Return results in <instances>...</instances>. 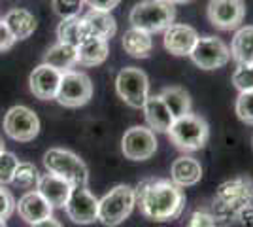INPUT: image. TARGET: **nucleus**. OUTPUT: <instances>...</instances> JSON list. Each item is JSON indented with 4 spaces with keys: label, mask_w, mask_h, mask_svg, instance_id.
Returning <instances> with one entry per match:
<instances>
[{
    "label": "nucleus",
    "mask_w": 253,
    "mask_h": 227,
    "mask_svg": "<svg viewBox=\"0 0 253 227\" xmlns=\"http://www.w3.org/2000/svg\"><path fill=\"white\" fill-rule=\"evenodd\" d=\"M134 195L142 214L159 224L179 218L185 208V195L181 187L172 184L170 180H144L134 189Z\"/></svg>",
    "instance_id": "1"
},
{
    "label": "nucleus",
    "mask_w": 253,
    "mask_h": 227,
    "mask_svg": "<svg viewBox=\"0 0 253 227\" xmlns=\"http://www.w3.org/2000/svg\"><path fill=\"white\" fill-rule=\"evenodd\" d=\"M253 205V180L248 176L223 182L211 201V214L219 222H231Z\"/></svg>",
    "instance_id": "2"
},
{
    "label": "nucleus",
    "mask_w": 253,
    "mask_h": 227,
    "mask_svg": "<svg viewBox=\"0 0 253 227\" xmlns=\"http://www.w3.org/2000/svg\"><path fill=\"white\" fill-rule=\"evenodd\" d=\"M176 19V8L167 0H142L130 10L128 21L132 29L148 34L165 33Z\"/></svg>",
    "instance_id": "3"
},
{
    "label": "nucleus",
    "mask_w": 253,
    "mask_h": 227,
    "mask_svg": "<svg viewBox=\"0 0 253 227\" xmlns=\"http://www.w3.org/2000/svg\"><path fill=\"white\" fill-rule=\"evenodd\" d=\"M43 165L47 173L63 178L72 187H85L89 182V171L80 155L63 148H51L43 153Z\"/></svg>",
    "instance_id": "4"
},
{
    "label": "nucleus",
    "mask_w": 253,
    "mask_h": 227,
    "mask_svg": "<svg viewBox=\"0 0 253 227\" xmlns=\"http://www.w3.org/2000/svg\"><path fill=\"white\" fill-rule=\"evenodd\" d=\"M167 135L178 150L197 151L206 146V142L210 138V127H208L206 119L201 116L185 114L181 118L174 119Z\"/></svg>",
    "instance_id": "5"
},
{
    "label": "nucleus",
    "mask_w": 253,
    "mask_h": 227,
    "mask_svg": "<svg viewBox=\"0 0 253 227\" xmlns=\"http://www.w3.org/2000/svg\"><path fill=\"white\" fill-rule=\"evenodd\" d=\"M134 205H136L134 187L126 184L116 185L102 199H98V222L108 227L119 226L130 216Z\"/></svg>",
    "instance_id": "6"
},
{
    "label": "nucleus",
    "mask_w": 253,
    "mask_h": 227,
    "mask_svg": "<svg viewBox=\"0 0 253 227\" xmlns=\"http://www.w3.org/2000/svg\"><path fill=\"white\" fill-rule=\"evenodd\" d=\"M116 91L119 98L130 108H142L149 97L148 76L136 66H125L116 78Z\"/></svg>",
    "instance_id": "7"
},
{
    "label": "nucleus",
    "mask_w": 253,
    "mask_h": 227,
    "mask_svg": "<svg viewBox=\"0 0 253 227\" xmlns=\"http://www.w3.org/2000/svg\"><path fill=\"white\" fill-rule=\"evenodd\" d=\"M93 97V84L84 72L68 70L61 76V84L57 89L55 100L66 108H78L87 104Z\"/></svg>",
    "instance_id": "8"
},
{
    "label": "nucleus",
    "mask_w": 253,
    "mask_h": 227,
    "mask_svg": "<svg viewBox=\"0 0 253 227\" xmlns=\"http://www.w3.org/2000/svg\"><path fill=\"white\" fill-rule=\"evenodd\" d=\"M189 57L202 70H217L231 61V49L217 36H199Z\"/></svg>",
    "instance_id": "9"
},
{
    "label": "nucleus",
    "mask_w": 253,
    "mask_h": 227,
    "mask_svg": "<svg viewBox=\"0 0 253 227\" xmlns=\"http://www.w3.org/2000/svg\"><path fill=\"white\" fill-rule=\"evenodd\" d=\"M4 131L13 140L31 142L40 133V119L34 110L27 106H13L4 116Z\"/></svg>",
    "instance_id": "10"
},
{
    "label": "nucleus",
    "mask_w": 253,
    "mask_h": 227,
    "mask_svg": "<svg viewBox=\"0 0 253 227\" xmlns=\"http://www.w3.org/2000/svg\"><path fill=\"white\" fill-rule=\"evenodd\" d=\"M121 151L130 161H146L157 151L155 133L144 125L130 127L121 138Z\"/></svg>",
    "instance_id": "11"
},
{
    "label": "nucleus",
    "mask_w": 253,
    "mask_h": 227,
    "mask_svg": "<svg viewBox=\"0 0 253 227\" xmlns=\"http://www.w3.org/2000/svg\"><path fill=\"white\" fill-rule=\"evenodd\" d=\"M64 210L68 218L80 224V226H89L98 220V199L85 187H72L70 197L64 205Z\"/></svg>",
    "instance_id": "12"
},
{
    "label": "nucleus",
    "mask_w": 253,
    "mask_h": 227,
    "mask_svg": "<svg viewBox=\"0 0 253 227\" xmlns=\"http://www.w3.org/2000/svg\"><path fill=\"white\" fill-rule=\"evenodd\" d=\"M206 11L211 25L221 31L238 29L246 15L242 0H210Z\"/></svg>",
    "instance_id": "13"
},
{
    "label": "nucleus",
    "mask_w": 253,
    "mask_h": 227,
    "mask_svg": "<svg viewBox=\"0 0 253 227\" xmlns=\"http://www.w3.org/2000/svg\"><path fill=\"white\" fill-rule=\"evenodd\" d=\"M197 40H199V33L191 25H181V23L170 25L163 34L165 49L176 57H185V55L189 57Z\"/></svg>",
    "instance_id": "14"
},
{
    "label": "nucleus",
    "mask_w": 253,
    "mask_h": 227,
    "mask_svg": "<svg viewBox=\"0 0 253 227\" xmlns=\"http://www.w3.org/2000/svg\"><path fill=\"white\" fill-rule=\"evenodd\" d=\"M61 72L55 70L47 65H40L38 68L32 70L31 78H29V86H31L32 95L40 100H49L55 98L57 89L61 84Z\"/></svg>",
    "instance_id": "15"
},
{
    "label": "nucleus",
    "mask_w": 253,
    "mask_h": 227,
    "mask_svg": "<svg viewBox=\"0 0 253 227\" xmlns=\"http://www.w3.org/2000/svg\"><path fill=\"white\" fill-rule=\"evenodd\" d=\"M36 191L51 205V208H64L68 197H70V191H72V185L68 182H64L63 178L47 173L40 176Z\"/></svg>",
    "instance_id": "16"
},
{
    "label": "nucleus",
    "mask_w": 253,
    "mask_h": 227,
    "mask_svg": "<svg viewBox=\"0 0 253 227\" xmlns=\"http://www.w3.org/2000/svg\"><path fill=\"white\" fill-rule=\"evenodd\" d=\"M15 206H17L19 216H21L27 224H31V226L32 224L42 222V220L51 218V214H53L51 205H49L38 191H27V193L19 199V203H15Z\"/></svg>",
    "instance_id": "17"
},
{
    "label": "nucleus",
    "mask_w": 253,
    "mask_h": 227,
    "mask_svg": "<svg viewBox=\"0 0 253 227\" xmlns=\"http://www.w3.org/2000/svg\"><path fill=\"white\" fill-rule=\"evenodd\" d=\"M170 182L176 184L178 187H191L199 184L202 178V165L191 155H181L174 159L170 167Z\"/></svg>",
    "instance_id": "18"
},
{
    "label": "nucleus",
    "mask_w": 253,
    "mask_h": 227,
    "mask_svg": "<svg viewBox=\"0 0 253 227\" xmlns=\"http://www.w3.org/2000/svg\"><path fill=\"white\" fill-rule=\"evenodd\" d=\"M142 110H144V116L148 121V127L153 133H169V129L174 123V118L159 95H149Z\"/></svg>",
    "instance_id": "19"
},
{
    "label": "nucleus",
    "mask_w": 253,
    "mask_h": 227,
    "mask_svg": "<svg viewBox=\"0 0 253 227\" xmlns=\"http://www.w3.org/2000/svg\"><path fill=\"white\" fill-rule=\"evenodd\" d=\"M84 21L87 27V33H89V38H100V40L108 42L117 33V23L110 11L91 10L84 17Z\"/></svg>",
    "instance_id": "20"
},
{
    "label": "nucleus",
    "mask_w": 253,
    "mask_h": 227,
    "mask_svg": "<svg viewBox=\"0 0 253 227\" xmlns=\"http://www.w3.org/2000/svg\"><path fill=\"white\" fill-rule=\"evenodd\" d=\"M231 59L236 61V65L253 66V25L240 27L231 42Z\"/></svg>",
    "instance_id": "21"
},
{
    "label": "nucleus",
    "mask_w": 253,
    "mask_h": 227,
    "mask_svg": "<svg viewBox=\"0 0 253 227\" xmlns=\"http://www.w3.org/2000/svg\"><path fill=\"white\" fill-rule=\"evenodd\" d=\"M110 53V47L106 40L100 38H87L76 47V63L84 66L102 65Z\"/></svg>",
    "instance_id": "22"
},
{
    "label": "nucleus",
    "mask_w": 253,
    "mask_h": 227,
    "mask_svg": "<svg viewBox=\"0 0 253 227\" xmlns=\"http://www.w3.org/2000/svg\"><path fill=\"white\" fill-rule=\"evenodd\" d=\"M4 25L8 27L13 40H27L36 31V17L27 10H10L4 15Z\"/></svg>",
    "instance_id": "23"
},
{
    "label": "nucleus",
    "mask_w": 253,
    "mask_h": 227,
    "mask_svg": "<svg viewBox=\"0 0 253 227\" xmlns=\"http://www.w3.org/2000/svg\"><path fill=\"white\" fill-rule=\"evenodd\" d=\"M123 49L134 59H148L153 51V38L151 34L130 27L123 34Z\"/></svg>",
    "instance_id": "24"
},
{
    "label": "nucleus",
    "mask_w": 253,
    "mask_h": 227,
    "mask_svg": "<svg viewBox=\"0 0 253 227\" xmlns=\"http://www.w3.org/2000/svg\"><path fill=\"white\" fill-rule=\"evenodd\" d=\"M57 38L61 44H66V45H72V47H78L80 44L89 38V33H87V27H85L84 17H68V19H63L59 23V29H57Z\"/></svg>",
    "instance_id": "25"
},
{
    "label": "nucleus",
    "mask_w": 253,
    "mask_h": 227,
    "mask_svg": "<svg viewBox=\"0 0 253 227\" xmlns=\"http://www.w3.org/2000/svg\"><path fill=\"white\" fill-rule=\"evenodd\" d=\"M43 65L59 70L61 74H63V72H68V70L76 65V47L57 42L53 47L47 49V53L43 57Z\"/></svg>",
    "instance_id": "26"
},
{
    "label": "nucleus",
    "mask_w": 253,
    "mask_h": 227,
    "mask_svg": "<svg viewBox=\"0 0 253 227\" xmlns=\"http://www.w3.org/2000/svg\"><path fill=\"white\" fill-rule=\"evenodd\" d=\"M159 97L163 98L165 106L169 108L172 118L178 119L185 114H191V97L189 93L181 87H167L161 91Z\"/></svg>",
    "instance_id": "27"
},
{
    "label": "nucleus",
    "mask_w": 253,
    "mask_h": 227,
    "mask_svg": "<svg viewBox=\"0 0 253 227\" xmlns=\"http://www.w3.org/2000/svg\"><path fill=\"white\" fill-rule=\"evenodd\" d=\"M38 180H40V174H38V169L32 165V163H19L15 173H13V180L11 184L15 187H21V189H32L38 185Z\"/></svg>",
    "instance_id": "28"
},
{
    "label": "nucleus",
    "mask_w": 253,
    "mask_h": 227,
    "mask_svg": "<svg viewBox=\"0 0 253 227\" xmlns=\"http://www.w3.org/2000/svg\"><path fill=\"white\" fill-rule=\"evenodd\" d=\"M236 116L242 119L244 123L253 125V89L252 91H240L236 98Z\"/></svg>",
    "instance_id": "29"
},
{
    "label": "nucleus",
    "mask_w": 253,
    "mask_h": 227,
    "mask_svg": "<svg viewBox=\"0 0 253 227\" xmlns=\"http://www.w3.org/2000/svg\"><path fill=\"white\" fill-rule=\"evenodd\" d=\"M17 165H19V159L13 153H10V151L0 153V185L11 184Z\"/></svg>",
    "instance_id": "30"
},
{
    "label": "nucleus",
    "mask_w": 253,
    "mask_h": 227,
    "mask_svg": "<svg viewBox=\"0 0 253 227\" xmlns=\"http://www.w3.org/2000/svg\"><path fill=\"white\" fill-rule=\"evenodd\" d=\"M51 6L57 15L68 19L80 15V11L84 10V0H51Z\"/></svg>",
    "instance_id": "31"
},
{
    "label": "nucleus",
    "mask_w": 253,
    "mask_h": 227,
    "mask_svg": "<svg viewBox=\"0 0 253 227\" xmlns=\"http://www.w3.org/2000/svg\"><path fill=\"white\" fill-rule=\"evenodd\" d=\"M232 84L238 91H252L253 89V66L236 65L232 72Z\"/></svg>",
    "instance_id": "32"
},
{
    "label": "nucleus",
    "mask_w": 253,
    "mask_h": 227,
    "mask_svg": "<svg viewBox=\"0 0 253 227\" xmlns=\"http://www.w3.org/2000/svg\"><path fill=\"white\" fill-rule=\"evenodd\" d=\"M187 227H217V220L210 210H195L191 214Z\"/></svg>",
    "instance_id": "33"
},
{
    "label": "nucleus",
    "mask_w": 253,
    "mask_h": 227,
    "mask_svg": "<svg viewBox=\"0 0 253 227\" xmlns=\"http://www.w3.org/2000/svg\"><path fill=\"white\" fill-rule=\"evenodd\" d=\"M13 210H15V199H13V195L4 185H0V222H6L13 214Z\"/></svg>",
    "instance_id": "34"
},
{
    "label": "nucleus",
    "mask_w": 253,
    "mask_h": 227,
    "mask_svg": "<svg viewBox=\"0 0 253 227\" xmlns=\"http://www.w3.org/2000/svg\"><path fill=\"white\" fill-rule=\"evenodd\" d=\"M119 2L121 0H84V4L96 11H112Z\"/></svg>",
    "instance_id": "35"
},
{
    "label": "nucleus",
    "mask_w": 253,
    "mask_h": 227,
    "mask_svg": "<svg viewBox=\"0 0 253 227\" xmlns=\"http://www.w3.org/2000/svg\"><path fill=\"white\" fill-rule=\"evenodd\" d=\"M13 44H15L13 36L10 34L8 27L4 25V21L0 19V51H4V49H10Z\"/></svg>",
    "instance_id": "36"
},
{
    "label": "nucleus",
    "mask_w": 253,
    "mask_h": 227,
    "mask_svg": "<svg viewBox=\"0 0 253 227\" xmlns=\"http://www.w3.org/2000/svg\"><path fill=\"white\" fill-rule=\"evenodd\" d=\"M236 220H240L242 227H253V205L248 206L246 210H242V212L238 214V218H236Z\"/></svg>",
    "instance_id": "37"
},
{
    "label": "nucleus",
    "mask_w": 253,
    "mask_h": 227,
    "mask_svg": "<svg viewBox=\"0 0 253 227\" xmlns=\"http://www.w3.org/2000/svg\"><path fill=\"white\" fill-rule=\"evenodd\" d=\"M32 227H63V224L57 222V220H53V218H47V220H42L38 224H32Z\"/></svg>",
    "instance_id": "38"
},
{
    "label": "nucleus",
    "mask_w": 253,
    "mask_h": 227,
    "mask_svg": "<svg viewBox=\"0 0 253 227\" xmlns=\"http://www.w3.org/2000/svg\"><path fill=\"white\" fill-rule=\"evenodd\" d=\"M170 4H191V2H195V0H167Z\"/></svg>",
    "instance_id": "39"
},
{
    "label": "nucleus",
    "mask_w": 253,
    "mask_h": 227,
    "mask_svg": "<svg viewBox=\"0 0 253 227\" xmlns=\"http://www.w3.org/2000/svg\"><path fill=\"white\" fill-rule=\"evenodd\" d=\"M2 151H6V150H4V140H2V136H0V153H2Z\"/></svg>",
    "instance_id": "40"
},
{
    "label": "nucleus",
    "mask_w": 253,
    "mask_h": 227,
    "mask_svg": "<svg viewBox=\"0 0 253 227\" xmlns=\"http://www.w3.org/2000/svg\"><path fill=\"white\" fill-rule=\"evenodd\" d=\"M0 227H8V226H6V222H0Z\"/></svg>",
    "instance_id": "41"
}]
</instances>
